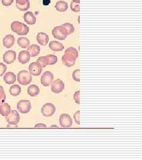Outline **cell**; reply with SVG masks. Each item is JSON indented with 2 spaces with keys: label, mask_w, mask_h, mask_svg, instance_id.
<instances>
[{
  "label": "cell",
  "mask_w": 142,
  "mask_h": 160,
  "mask_svg": "<svg viewBox=\"0 0 142 160\" xmlns=\"http://www.w3.org/2000/svg\"><path fill=\"white\" fill-rule=\"evenodd\" d=\"M78 57V52L73 47L68 48L62 58V63L66 67H71L75 64V61Z\"/></svg>",
  "instance_id": "cell-1"
},
{
  "label": "cell",
  "mask_w": 142,
  "mask_h": 160,
  "mask_svg": "<svg viewBox=\"0 0 142 160\" xmlns=\"http://www.w3.org/2000/svg\"><path fill=\"white\" fill-rule=\"evenodd\" d=\"M37 62L40 63L42 68H45L47 65H51L57 63V58L55 55H48L38 58Z\"/></svg>",
  "instance_id": "cell-2"
},
{
  "label": "cell",
  "mask_w": 142,
  "mask_h": 160,
  "mask_svg": "<svg viewBox=\"0 0 142 160\" xmlns=\"http://www.w3.org/2000/svg\"><path fill=\"white\" fill-rule=\"evenodd\" d=\"M17 81L20 84L23 86H27L32 82V76L27 71L23 70L18 73Z\"/></svg>",
  "instance_id": "cell-3"
},
{
  "label": "cell",
  "mask_w": 142,
  "mask_h": 160,
  "mask_svg": "<svg viewBox=\"0 0 142 160\" xmlns=\"http://www.w3.org/2000/svg\"><path fill=\"white\" fill-rule=\"evenodd\" d=\"M17 108L21 113L26 114L30 111L32 104L29 100H22L19 101L17 103Z\"/></svg>",
  "instance_id": "cell-4"
},
{
  "label": "cell",
  "mask_w": 142,
  "mask_h": 160,
  "mask_svg": "<svg viewBox=\"0 0 142 160\" xmlns=\"http://www.w3.org/2000/svg\"><path fill=\"white\" fill-rule=\"evenodd\" d=\"M56 107L51 103H46L41 109V112L45 117H51L55 113Z\"/></svg>",
  "instance_id": "cell-5"
},
{
  "label": "cell",
  "mask_w": 142,
  "mask_h": 160,
  "mask_svg": "<svg viewBox=\"0 0 142 160\" xmlns=\"http://www.w3.org/2000/svg\"><path fill=\"white\" fill-rule=\"evenodd\" d=\"M52 35L54 38L58 40H63L67 38V34L65 33L62 26H56L52 30Z\"/></svg>",
  "instance_id": "cell-6"
},
{
  "label": "cell",
  "mask_w": 142,
  "mask_h": 160,
  "mask_svg": "<svg viewBox=\"0 0 142 160\" xmlns=\"http://www.w3.org/2000/svg\"><path fill=\"white\" fill-rule=\"evenodd\" d=\"M6 120L11 125H17L20 121V115L17 110H12L10 113L6 116Z\"/></svg>",
  "instance_id": "cell-7"
},
{
  "label": "cell",
  "mask_w": 142,
  "mask_h": 160,
  "mask_svg": "<svg viewBox=\"0 0 142 160\" xmlns=\"http://www.w3.org/2000/svg\"><path fill=\"white\" fill-rule=\"evenodd\" d=\"M53 75L50 71H46L41 77V84L45 87H48L51 84L53 80Z\"/></svg>",
  "instance_id": "cell-8"
},
{
  "label": "cell",
  "mask_w": 142,
  "mask_h": 160,
  "mask_svg": "<svg viewBox=\"0 0 142 160\" xmlns=\"http://www.w3.org/2000/svg\"><path fill=\"white\" fill-rule=\"evenodd\" d=\"M65 88V84L60 79L53 81L51 83V92L58 94L62 92Z\"/></svg>",
  "instance_id": "cell-9"
},
{
  "label": "cell",
  "mask_w": 142,
  "mask_h": 160,
  "mask_svg": "<svg viewBox=\"0 0 142 160\" xmlns=\"http://www.w3.org/2000/svg\"><path fill=\"white\" fill-rule=\"evenodd\" d=\"M59 123L63 128H69L72 125V119L68 114H62L59 118Z\"/></svg>",
  "instance_id": "cell-10"
},
{
  "label": "cell",
  "mask_w": 142,
  "mask_h": 160,
  "mask_svg": "<svg viewBox=\"0 0 142 160\" xmlns=\"http://www.w3.org/2000/svg\"><path fill=\"white\" fill-rule=\"evenodd\" d=\"M42 71V67L39 63L34 62L30 63L29 65V72L32 75L39 76Z\"/></svg>",
  "instance_id": "cell-11"
},
{
  "label": "cell",
  "mask_w": 142,
  "mask_h": 160,
  "mask_svg": "<svg viewBox=\"0 0 142 160\" xmlns=\"http://www.w3.org/2000/svg\"><path fill=\"white\" fill-rule=\"evenodd\" d=\"M16 59V52L14 51H8L3 55V61L7 64L13 63Z\"/></svg>",
  "instance_id": "cell-12"
},
{
  "label": "cell",
  "mask_w": 142,
  "mask_h": 160,
  "mask_svg": "<svg viewBox=\"0 0 142 160\" xmlns=\"http://www.w3.org/2000/svg\"><path fill=\"white\" fill-rule=\"evenodd\" d=\"M14 42H15V38H14V36L12 34L7 35L2 40L3 46L6 48H12V46L14 45Z\"/></svg>",
  "instance_id": "cell-13"
},
{
  "label": "cell",
  "mask_w": 142,
  "mask_h": 160,
  "mask_svg": "<svg viewBox=\"0 0 142 160\" xmlns=\"http://www.w3.org/2000/svg\"><path fill=\"white\" fill-rule=\"evenodd\" d=\"M36 40L38 43L42 46H46L47 43L49 42V36L45 33L40 32L37 34L36 36Z\"/></svg>",
  "instance_id": "cell-14"
},
{
  "label": "cell",
  "mask_w": 142,
  "mask_h": 160,
  "mask_svg": "<svg viewBox=\"0 0 142 160\" xmlns=\"http://www.w3.org/2000/svg\"><path fill=\"white\" fill-rule=\"evenodd\" d=\"M30 55L27 51H22L20 52L18 54V61L22 64L27 63L30 60Z\"/></svg>",
  "instance_id": "cell-15"
},
{
  "label": "cell",
  "mask_w": 142,
  "mask_h": 160,
  "mask_svg": "<svg viewBox=\"0 0 142 160\" xmlns=\"http://www.w3.org/2000/svg\"><path fill=\"white\" fill-rule=\"evenodd\" d=\"M25 22L29 25H33L36 22V18L34 14L31 12H26L24 15Z\"/></svg>",
  "instance_id": "cell-16"
},
{
  "label": "cell",
  "mask_w": 142,
  "mask_h": 160,
  "mask_svg": "<svg viewBox=\"0 0 142 160\" xmlns=\"http://www.w3.org/2000/svg\"><path fill=\"white\" fill-rule=\"evenodd\" d=\"M27 48V51L30 53V55L32 57H35L40 53V46H39L36 44H33L30 46H28Z\"/></svg>",
  "instance_id": "cell-17"
},
{
  "label": "cell",
  "mask_w": 142,
  "mask_h": 160,
  "mask_svg": "<svg viewBox=\"0 0 142 160\" xmlns=\"http://www.w3.org/2000/svg\"><path fill=\"white\" fill-rule=\"evenodd\" d=\"M49 46L51 51L55 52L62 51L65 48L64 46L61 43L55 41V40L51 41L49 43Z\"/></svg>",
  "instance_id": "cell-18"
},
{
  "label": "cell",
  "mask_w": 142,
  "mask_h": 160,
  "mask_svg": "<svg viewBox=\"0 0 142 160\" xmlns=\"http://www.w3.org/2000/svg\"><path fill=\"white\" fill-rule=\"evenodd\" d=\"M4 81L7 84H12L16 81V76L14 73L8 72L4 76Z\"/></svg>",
  "instance_id": "cell-19"
},
{
  "label": "cell",
  "mask_w": 142,
  "mask_h": 160,
  "mask_svg": "<svg viewBox=\"0 0 142 160\" xmlns=\"http://www.w3.org/2000/svg\"><path fill=\"white\" fill-rule=\"evenodd\" d=\"M11 112V107L7 103H2L0 105V114L6 117Z\"/></svg>",
  "instance_id": "cell-20"
},
{
  "label": "cell",
  "mask_w": 142,
  "mask_h": 160,
  "mask_svg": "<svg viewBox=\"0 0 142 160\" xmlns=\"http://www.w3.org/2000/svg\"><path fill=\"white\" fill-rule=\"evenodd\" d=\"M55 7L58 12H64L68 10V3L65 1H59L56 3Z\"/></svg>",
  "instance_id": "cell-21"
},
{
  "label": "cell",
  "mask_w": 142,
  "mask_h": 160,
  "mask_svg": "<svg viewBox=\"0 0 142 160\" xmlns=\"http://www.w3.org/2000/svg\"><path fill=\"white\" fill-rule=\"evenodd\" d=\"M40 92L39 87L36 85H31L27 88V93L32 97H35L37 96Z\"/></svg>",
  "instance_id": "cell-22"
},
{
  "label": "cell",
  "mask_w": 142,
  "mask_h": 160,
  "mask_svg": "<svg viewBox=\"0 0 142 160\" xmlns=\"http://www.w3.org/2000/svg\"><path fill=\"white\" fill-rule=\"evenodd\" d=\"M23 23L20 22H13L11 24V29L12 31L17 34H18L22 28Z\"/></svg>",
  "instance_id": "cell-23"
},
{
  "label": "cell",
  "mask_w": 142,
  "mask_h": 160,
  "mask_svg": "<svg viewBox=\"0 0 142 160\" xmlns=\"http://www.w3.org/2000/svg\"><path fill=\"white\" fill-rule=\"evenodd\" d=\"M10 93L12 96H18L22 92V88L21 87L17 84L11 86L10 88Z\"/></svg>",
  "instance_id": "cell-24"
},
{
  "label": "cell",
  "mask_w": 142,
  "mask_h": 160,
  "mask_svg": "<svg viewBox=\"0 0 142 160\" xmlns=\"http://www.w3.org/2000/svg\"><path fill=\"white\" fill-rule=\"evenodd\" d=\"M30 43V40L26 38H20L17 39V44L22 48H27Z\"/></svg>",
  "instance_id": "cell-25"
},
{
  "label": "cell",
  "mask_w": 142,
  "mask_h": 160,
  "mask_svg": "<svg viewBox=\"0 0 142 160\" xmlns=\"http://www.w3.org/2000/svg\"><path fill=\"white\" fill-rule=\"evenodd\" d=\"M61 26H62L63 29L64 30V31L65 32V33L67 34V35L73 33L74 31H75L74 26L71 23H65V24H62Z\"/></svg>",
  "instance_id": "cell-26"
},
{
  "label": "cell",
  "mask_w": 142,
  "mask_h": 160,
  "mask_svg": "<svg viewBox=\"0 0 142 160\" xmlns=\"http://www.w3.org/2000/svg\"><path fill=\"white\" fill-rule=\"evenodd\" d=\"M71 9L72 11L75 12H80V3H77V2H75L74 1L71 2Z\"/></svg>",
  "instance_id": "cell-27"
},
{
  "label": "cell",
  "mask_w": 142,
  "mask_h": 160,
  "mask_svg": "<svg viewBox=\"0 0 142 160\" xmlns=\"http://www.w3.org/2000/svg\"><path fill=\"white\" fill-rule=\"evenodd\" d=\"M6 99V95L3 87L0 86V104L4 103Z\"/></svg>",
  "instance_id": "cell-28"
},
{
  "label": "cell",
  "mask_w": 142,
  "mask_h": 160,
  "mask_svg": "<svg viewBox=\"0 0 142 160\" xmlns=\"http://www.w3.org/2000/svg\"><path fill=\"white\" fill-rule=\"evenodd\" d=\"M29 32V28L27 25L25 24H23L22 28L21 29L20 33H18V35H26Z\"/></svg>",
  "instance_id": "cell-29"
},
{
  "label": "cell",
  "mask_w": 142,
  "mask_h": 160,
  "mask_svg": "<svg viewBox=\"0 0 142 160\" xmlns=\"http://www.w3.org/2000/svg\"><path fill=\"white\" fill-rule=\"evenodd\" d=\"M80 70L78 69H76L75 70L73 73H72V78L75 81H77V82H80Z\"/></svg>",
  "instance_id": "cell-30"
},
{
  "label": "cell",
  "mask_w": 142,
  "mask_h": 160,
  "mask_svg": "<svg viewBox=\"0 0 142 160\" xmlns=\"http://www.w3.org/2000/svg\"><path fill=\"white\" fill-rule=\"evenodd\" d=\"M16 7L20 11H27L30 8V1H28L26 4L23 5V6H19V5L16 4Z\"/></svg>",
  "instance_id": "cell-31"
},
{
  "label": "cell",
  "mask_w": 142,
  "mask_h": 160,
  "mask_svg": "<svg viewBox=\"0 0 142 160\" xmlns=\"http://www.w3.org/2000/svg\"><path fill=\"white\" fill-rule=\"evenodd\" d=\"M74 99L75 103L78 104H80V91L78 90L74 93Z\"/></svg>",
  "instance_id": "cell-32"
},
{
  "label": "cell",
  "mask_w": 142,
  "mask_h": 160,
  "mask_svg": "<svg viewBox=\"0 0 142 160\" xmlns=\"http://www.w3.org/2000/svg\"><path fill=\"white\" fill-rule=\"evenodd\" d=\"M7 71V66L4 63H0V77L5 74Z\"/></svg>",
  "instance_id": "cell-33"
},
{
  "label": "cell",
  "mask_w": 142,
  "mask_h": 160,
  "mask_svg": "<svg viewBox=\"0 0 142 160\" xmlns=\"http://www.w3.org/2000/svg\"><path fill=\"white\" fill-rule=\"evenodd\" d=\"M74 118L76 123L80 125V111L78 110L74 115Z\"/></svg>",
  "instance_id": "cell-34"
},
{
  "label": "cell",
  "mask_w": 142,
  "mask_h": 160,
  "mask_svg": "<svg viewBox=\"0 0 142 160\" xmlns=\"http://www.w3.org/2000/svg\"><path fill=\"white\" fill-rule=\"evenodd\" d=\"M2 4L4 6H10L12 5L14 2V0H1Z\"/></svg>",
  "instance_id": "cell-35"
},
{
  "label": "cell",
  "mask_w": 142,
  "mask_h": 160,
  "mask_svg": "<svg viewBox=\"0 0 142 160\" xmlns=\"http://www.w3.org/2000/svg\"><path fill=\"white\" fill-rule=\"evenodd\" d=\"M29 0H16V4L19 6H23L26 4Z\"/></svg>",
  "instance_id": "cell-36"
},
{
  "label": "cell",
  "mask_w": 142,
  "mask_h": 160,
  "mask_svg": "<svg viewBox=\"0 0 142 160\" xmlns=\"http://www.w3.org/2000/svg\"><path fill=\"white\" fill-rule=\"evenodd\" d=\"M35 128H46V125L43 123H37L35 126Z\"/></svg>",
  "instance_id": "cell-37"
},
{
  "label": "cell",
  "mask_w": 142,
  "mask_h": 160,
  "mask_svg": "<svg viewBox=\"0 0 142 160\" xmlns=\"http://www.w3.org/2000/svg\"><path fill=\"white\" fill-rule=\"evenodd\" d=\"M51 0H43V4L44 6H49Z\"/></svg>",
  "instance_id": "cell-38"
},
{
  "label": "cell",
  "mask_w": 142,
  "mask_h": 160,
  "mask_svg": "<svg viewBox=\"0 0 142 160\" xmlns=\"http://www.w3.org/2000/svg\"><path fill=\"white\" fill-rule=\"evenodd\" d=\"M74 2H77V3H80V0H72Z\"/></svg>",
  "instance_id": "cell-39"
}]
</instances>
